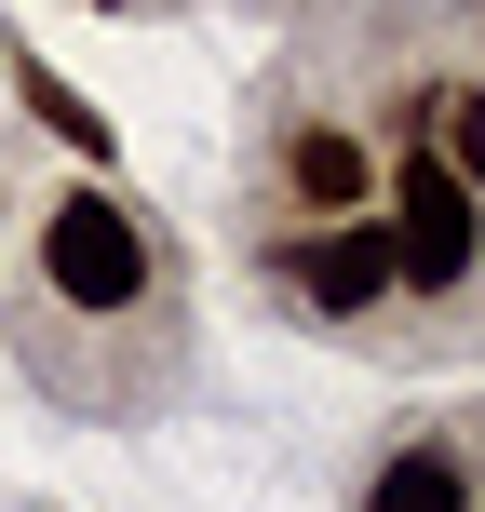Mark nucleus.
I'll return each instance as SVG.
<instances>
[{"mask_svg":"<svg viewBox=\"0 0 485 512\" xmlns=\"http://www.w3.org/2000/svg\"><path fill=\"white\" fill-rule=\"evenodd\" d=\"M27 270H41L54 310H81V324H122L135 297H149V216L122 203V189H54L41 203V243H27Z\"/></svg>","mask_w":485,"mask_h":512,"instance_id":"f257e3e1","label":"nucleus"},{"mask_svg":"<svg viewBox=\"0 0 485 512\" xmlns=\"http://www.w3.org/2000/svg\"><path fill=\"white\" fill-rule=\"evenodd\" d=\"M378 243H391V283H418V297H459V283L485 270V189H472V176H445L432 149H405Z\"/></svg>","mask_w":485,"mask_h":512,"instance_id":"f03ea898","label":"nucleus"},{"mask_svg":"<svg viewBox=\"0 0 485 512\" xmlns=\"http://www.w3.org/2000/svg\"><path fill=\"white\" fill-rule=\"evenodd\" d=\"M283 283H297L324 324L378 310V297H391V243H378V216H324L310 243H283Z\"/></svg>","mask_w":485,"mask_h":512,"instance_id":"7ed1b4c3","label":"nucleus"},{"mask_svg":"<svg viewBox=\"0 0 485 512\" xmlns=\"http://www.w3.org/2000/svg\"><path fill=\"white\" fill-rule=\"evenodd\" d=\"M283 189H297V216H364L378 203V162H364L351 122H297L283 135Z\"/></svg>","mask_w":485,"mask_h":512,"instance_id":"20e7f679","label":"nucleus"},{"mask_svg":"<svg viewBox=\"0 0 485 512\" xmlns=\"http://www.w3.org/2000/svg\"><path fill=\"white\" fill-rule=\"evenodd\" d=\"M364 512H472V459L459 445H405V459H378Z\"/></svg>","mask_w":485,"mask_h":512,"instance_id":"39448f33","label":"nucleus"},{"mask_svg":"<svg viewBox=\"0 0 485 512\" xmlns=\"http://www.w3.org/2000/svg\"><path fill=\"white\" fill-rule=\"evenodd\" d=\"M418 149L485 189V95H472V81H432V95H418Z\"/></svg>","mask_w":485,"mask_h":512,"instance_id":"423d86ee","label":"nucleus"},{"mask_svg":"<svg viewBox=\"0 0 485 512\" xmlns=\"http://www.w3.org/2000/svg\"><path fill=\"white\" fill-rule=\"evenodd\" d=\"M14 81H27V108H41V122H54V135H68V149H81V162H108V108H81V95H68V81H54V68H14Z\"/></svg>","mask_w":485,"mask_h":512,"instance_id":"0eeeda50","label":"nucleus"},{"mask_svg":"<svg viewBox=\"0 0 485 512\" xmlns=\"http://www.w3.org/2000/svg\"><path fill=\"white\" fill-rule=\"evenodd\" d=\"M108 14H122V0H108Z\"/></svg>","mask_w":485,"mask_h":512,"instance_id":"6e6552de","label":"nucleus"}]
</instances>
